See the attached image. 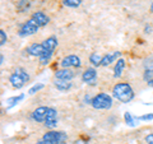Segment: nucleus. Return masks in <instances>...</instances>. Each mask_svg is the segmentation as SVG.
I'll list each match as a JSON object with an SVG mask.
<instances>
[{
  "mask_svg": "<svg viewBox=\"0 0 153 144\" xmlns=\"http://www.w3.org/2000/svg\"><path fill=\"white\" fill-rule=\"evenodd\" d=\"M8 40V37H7V33L4 32V30H0V45L4 46L5 45V42Z\"/></svg>",
  "mask_w": 153,
  "mask_h": 144,
  "instance_id": "26",
  "label": "nucleus"
},
{
  "mask_svg": "<svg viewBox=\"0 0 153 144\" xmlns=\"http://www.w3.org/2000/svg\"><path fill=\"white\" fill-rule=\"evenodd\" d=\"M30 8H31L30 0H19L17 3V10L19 13H26V12H28Z\"/></svg>",
  "mask_w": 153,
  "mask_h": 144,
  "instance_id": "17",
  "label": "nucleus"
},
{
  "mask_svg": "<svg viewBox=\"0 0 153 144\" xmlns=\"http://www.w3.org/2000/svg\"><path fill=\"white\" fill-rule=\"evenodd\" d=\"M91 105H92V107L96 110H108L112 106V97L107 93L101 92V93L96 94L92 98Z\"/></svg>",
  "mask_w": 153,
  "mask_h": 144,
  "instance_id": "2",
  "label": "nucleus"
},
{
  "mask_svg": "<svg viewBox=\"0 0 153 144\" xmlns=\"http://www.w3.org/2000/svg\"><path fill=\"white\" fill-rule=\"evenodd\" d=\"M38 28H40V27L37 26V23L31 18V19H28V21H26L22 24L21 30H19V36H22V37L32 36V35H35V33L38 31Z\"/></svg>",
  "mask_w": 153,
  "mask_h": 144,
  "instance_id": "4",
  "label": "nucleus"
},
{
  "mask_svg": "<svg viewBox=\"0 0 153 144\" xmlns=\"http://www.w3.org/2000/svg\"><path fill=\"white\" fill-rule=\"evenodd\" d=\"M14 71H16V73H18L19 75H21L22 78L27 82V83L30 82V74L27 73V70H26V69H23V68H16V70H14Z\"/></svg>",
  "mask_w": 153,
  "mask_h": 144,
  "instance_id": "23",
  "label": "nucleus"
},
{
  "mask_svg": "<svg viewBox=\"0 0 153 144\" xmlns=\"http://www.w3.org/2000/svg\"><path fill=\"white\" fill-rule=\"evenodd\" d=\"M74 76H75V73L71 69H68V68H63V69L55 71V79H57V80L70 82Z\"/></svg>",
  "mask_w": 153,
  "mask_h": 144,
  "instance_id": "9",
  "label": "nucleus"
},
{
  "mask_svg": "<svg viewBox=\"0 0 153 144\" xmlns=\"http://www.w3.org/2000/svg\"><path fill=\"white\" fill-rule=\"evenodd\" d=\"M138 120H142V121H151L153 120V114H147V115H143V116H139Z\"/></svg>",
  "mask_w": 153,
  "mask_h": 144,
  "instance_id": "27",
  "label": "nucleus"
},
{
  "mask_svg": "<svg viewBox=\"0 0 153 144\" xmlns=\"http://www.w3.org/2000/svg\"><path fill=\"white\" fill-rule=\"evenodd\" d=\"M27 52H28V55H31V56L40 57L45 52V47L42 45V42L41 44H32L27 47Z\"/></svg>",
  "mask_w": 153,
  "mask_h": 144,
  "instance_id": "12",
  "label": "nucleus"
},
{
  "mask_svg": "<svg viewBox=\"0 0 153 144\" xmlns=\"http://www.w3.org/2000/svg\"><path fill=\"white\" fill-rule=\"evenodd\" d=\"M42 45L45 47V51H50V52H54L56 46H57V38L51 36L49 38H46V40L42 42Z\"/></svg>",
  "mask_w": 153,
  "mask_h": 144,
  "instance_id": "14",
  "label": "nucleus"
},
{
  "mask_svg": "<svg viewBox=\"0 0 153 144\" xmlns=\"http://www.w3.org/2000/svg\"><path fill=\"white\" fill-rule=\"evenodd\" d=\"M44 125L47 129H55L57 125V111L54 107H49L47 108V115L45 119V124Z\"/></svg>",
  "mask_w": 153,
  "mask_h": 144,
  "instance_id": "5",
  "label": "nucleus"
},
{
  "mask_svg": "<svg viewBox=\"0 0 153 144\" xmlns=\"http://www.w3.org/2000/svg\"><path fill=\"white\" fill-rule=\"evenodd\" d=\"M121 56V52L120 51H114V52H107V55L103 56L102 59V63L101 66H107L111 63H115L116 60H119V57Z\"/></svg>",
  "mask_w": 153,
  "mask_h": 144,
  "instance_id": "13",
  "label": "nucleus"
},
{
  "mask_svg": "<svg viewBox=\"0 0 153 144\" xmlns=\"http://www.w3.org/2000/svg\"><path fill=\"white\" fill-rule=\"evenodd\" d=\"M25 97H26L25 94H19V96H17V97H10V98L7 99V103L9 105V107H12V106H14V105H17L18 102H21Z\"/></svg>",
  "mask_w": 153,
  "mask_h": 144,
  "instance_id": "21",
  "label": "nucleus"
},
{
  "mask_svg": "<svg viewBox=\"0 0 153 144\" xmlns=\"http://www.w3.org/2000/svg\"><path fill=\"white\" fill-rule=\"evenodd\" d=\"M82 80L85 84H94L96 80H97V70L94 68H87L82 74Z\"/></svg>",
  "mask_w": 153,
  "mask_h": 144,
  "instance_id": "7",
  "label": "nucleus"
},
{
  "mask_svg": "<svg viewBox=\"0 0 153 144\" xmlns=\"http://www.w3.org/2000/svg\"><path fill=\"white\" fill-rule=\"evenodd\" d=\"M54 85L56 87V89H59V91H69L71 88V83L70 82H66V80H57L55 79L54 82Z\"/></svg>",
  "mask_w": 153,
  "mask_h": 144,
  "instance_id": "16",
  "label": "nucleus"
},
{
  "mask_svg": "<svg viewBox=\"0 0 153 144\" xmlns=\"http://www.w3.org/2000/svg\"><path fill=\"white\" fill-rule=\"evenodd\" d=\"M52 54H54V52H50V51H45L44 54H42L40 57H38V59H40V64L41 65H46L47 63H49V61L51 60V57H52Z\"/></svg>",
  "mask_w": 153,
  "mask_h": 144,
  "instance_id": "19",
  "label": "nucleus"
},
{
  "mask_svg": "<svg viewBox=\"0 0 153 144\" xmlns=\"http://www.w3.org/2000/svg\"><path fill=\"white\" fill-rule=\"evenodd\" d=\"M42 140L46 142L47 144H63L68 140V135H66L64 131L50 130V131H46L44 134Z\"/></svg>",
  "mask_w": 153,
  "mask_h": 144,
  "instance_id": "3",
  "label": "nucleus"
},
{
  "mask_svg": "<svg viewBox=\"0 0 153 144\" xmlns=\"http://www.w3.org/2000/svg\"><path fill=\"white\" fill-rule=\"evenodd\" d=\"M83 0H63V4L68 8H78Z\"/></svg>",
  "mask_w": 153,
  "mask_h": 144,
  "instance_id": "20",
  "label": "nucleus"
},
{
  "mask_svg": "<svg viewBox=\"0 0 153 144\" xmlns=\"http://www.w3.org/2000/svg\"><path fill=\"white\" fill-rule=\"evenodd\" d=\"M144 70L152 71L153 73V59H148L144 61Z\"/></svg>",
  "mask_w": 153,
  "mask_h": 144,
  "instance_id": "25",
  "label": "nucleus"
},
{
  "mask_svg": "<svg viewBox=\"0 0 153 144\" xmlns=\"http://www.w3.org/2000/svg\"><path fill=\"white\" fill-rule=\"evenodd\" d=\"M9 83L12 84V87H13V88H16V89H21V88L23 87V85H25V84L27 83V82H26L25 79H23L22 76L19 75L18 73H16V71H14V73H13L10 76H9Z\"/></svg>",
  "mask_w": 153,
  "mask_h": 144,
  "instance_id": "10",
  "label": "nucleus"
},
{
  "mask_svg": "<svg viewBox=\"0 0 153 144\" xmlns=\"http://www.w3.org/2000/svg\"><path fill=\"white\" fill-rule=\"evenodd\" d=\"M44 87H45V84H42V83H37V84L33 85V87H31V88H30V91H28V94H35V93H37V92H38V91L44 89Z\"/></svg>",
  "mask_w": 153,
  "mask_h": 144,
  "instance_id": "24",
  "label": "nucleus"
},
{
  "mask_svg": "<svg viewBox=\"0 0 153 144\" xmlns=\"http://www.w3.org/2000/svg\"><path fill=\"white\" fill-rule=\"evenodd\" d=\"M47 108L49 107H45V106L36 108L35 111L32 112V119L35 120L36 122H45V119L47 115Z\"/></svg>",
  "mask_w": 153,
  "mask_h": 144,
  "instance_id": "11",
  "label": "nucleus"
},
{
  "mask_svg": "<svg viewBox=\"0 0 153 144\" xmlns=\"http://www.w3.org/2000/svg\"><path fill=\"white\" fill-rule=\"evenodd\" d=\"M144 140L147 144H153V133L152 134H148V135H146Z\"/></svg>",
  "mask_w": 153,
  "mask_h": 144,
  "instance_id": "28",
  "label": "nucleus"
},
{
  "mask_svg": "<svg viewBox=\"0 0 153 144\" xmlns=\"http://www.w3.org/2000/svg\"><path fill=\"white\" fill-rule=\"evenodd\" d=\"M73 144H88L87 142H83V140H78V142H74Z\"/></svg>",
  "mask_w": 153,
  "mask_h": 144,
  "instance_id": "30",
  "label": "nucleus"
},
{
  "mask_svg": "<svg viewBox=\"0 0 153 144\" xmlns=\"http://www.w3.org/2000/svg\"><path fill=\"white\" fill-rule=\"evenodd\" d=\"M124 69H125V60L120 57V59L116 61L115 66H114V76L115 78H120V76L123 75Z\"/></svg>",
  "mask_w": 153,
  "mask_h": 144,
  "instance_id": "15",
  "label": "nucleus"
},
{
  "mask_svg": "<svg viewBox=\"0 0 153 144\" xmlns=\"http://www.w3.org/2000/svg\"><path fill=\"white\" fill-rule=\"evenodd\" d=\"M147 84L149 85V87H152V88H153V78H152V79H149V80H148V82H147Z\"/></svg>",
  "mask_w": 153,
  "mask_h": 144,
  "instance_id": "29",
  "label": "nucleus"
},
{
  "mask_svg": "<svg viewBox=\"0 0 153 144\" xmlns=\"http://www.w3.org/2000/svg\"><path fill=\"white\" fill-rule=\"evenodd\" d=\"M36 144H47V143H46V142H44V140H42V139H41V140H38Z\"/></svg>",
  "mask_w": 153,
  "mask_h": 144,
  "instance_id": "31",
  "label": "nucleus"
},
{
  "mask_svg": "<svg viewBox=\"0 0 153 144\" xmlns=\"http://www.w3.org/2000/svg\"><path fill=\"white\" fill-rule=\"evenodd\" d=\"M112 97L123 103H128L134 98V91L129 83H116L112 87Z\"/></svg>",
  "mask_w": 153,
  "mask_h": 144,
  "instance_id": "1",
  "label": "nucleus"
},
{
  "mask_svg": "<svg viewBox=\"0 0 153 144\" xmlns=\"http://www.w3.org/2000/svg\"><path fill=\"white\" fill-rule=\"evenodd\" d=\"M102 59H103V56L97 54V52H93V54L89 55V63L92 64L93 66H101Z\"/></svg>",
  "mask_w": 153,
  "mask_h": 144,
  "instance_id": "18",
  "label": "nucleus"
},
{
  "mask_svg": "<svg viewBox=\"0 0 153 144\" xmlns=\"http://www.w3.org/2000/svg\"><path fill=\"white\" fill-rule=\"evenodd\" d=\"M0 60H1V64H3V63H4V56H3V55L0 56Z\"/></svg>",
  "mask_w": 153,
  "mask_h": 144,
  "instance_id": "32",
  "label": "nucleus"
},
{
  "mask_svg": "<svg viewBox=\"0 0 153 144\" xmlns=\"http://www.w3.org/2000/svg\"><path fill=\"white\" fill-rule=\"evenodd\" d=\"M124 120L129 126H135V117H133V115L130 112H125L124 114Z\"/></svg>",
  "mask_w": 153,
  "mask_h": 144,
  "instance_id": "22",
  "label": "nucleus"
},
{
  "mask_svg": "<svg viewBox=\"0 0 153 144\" xmlns=\"http://www.w3.org/2000/svg\"><path fill=\"white\" fill-rule=\"evenodd\" d=\"M151 12H152V13H153V3H152V4H151Z\"/></svg>",
  "mask_w": 153,
  "mask_h": 144,
  "instance_id": "33",
  "label": "nucleus"
},
{
  "mask_svg": "<svg viewBox=\"0 0 153 144\" xmlns=\"http://www.w3.org/2000/svg\"><path fill=\"white\" fill-rule=\"evenodd\" d=\"M31 18L37 23V26H38V27H46L47 24H49V22H50L49 16H47L46 13L41 12V10L35 12V13L32 14V17H31Z\"/></svg>",
  "mask_w": 153,
  "mask_h": 144,
  "instance_id": "8",
  "label": "nucleus"
},
{
  "mask_svg": "<svg viewBox=\"0 0 153 144\" xmlns=\"http://www.w3.org/2000/svg\"><path fill=\"white\" fill-rule=\"evenodd\" d=\"M61 68H80V65H82V63H80V59L76 55H68L65 56L63 60H61Z\"/></svg>",
  "mask_w": 153,
  "mask_h": 144,
  "instance_id": "6",
  "label": "nucleus"
}]
</instances>
